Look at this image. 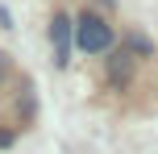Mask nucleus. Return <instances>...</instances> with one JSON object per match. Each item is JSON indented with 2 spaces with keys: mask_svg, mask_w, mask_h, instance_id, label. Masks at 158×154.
Returning a JSON list of instances; mask_svg holds the SVG:
<instances>
[{
  "mask_svg": "<svg viewBox=\"0 0 158 154\" xmlns=\"http://www.w3.org/2000/svg\"><path fill=\"white\" fill-rule=\"evenodd\" d=\"M0 25H4V29L13 25V17H8V8H4V4H0Z\"/></svg>",
  "mask_w": 158,
  "mask_h": 154,
  "instance_id": "39448f33",
  "label": "nucleus"
},
{
  "mask_svg": "<svg viewBox=\"0 0 158 154\" xmlns=\"http://www.w3.org/2000/svg\"><path fill=\"white\" fill-rule=\"evenodd\" d=\"M4 71H8V63H4V54H0V79H4Z\"/></svg>",
  "mask_w": 158,
  "mask_h": 154,
  "instance_id": "423d86ee",
  "label": "nucleus"
},
{
  "mask_svg": "<svg viewBox=\"0 0 158 154\" xmlns=\"http://www.w3.org/2000/svg\"><path fill=\"white\" fill-rule=\"evenodd\" d=\"M133 67H137L133 50H112V54H108V79H112V83H125Z\"/></svg>",
  "mask_w": 158,
  "mask_h": 154,
  "instance_id": "7ed1b4c3",
  "label": "nucleus"
},
{
  "mask_svg": "<svg viewBox=\"0 0 158 154\" xmlns=\"http://www.w3.org/2000/svg\"><path fill=\"white\" fill-rule=\"evenodd\" d=\"M50 38H54V63L67 67V63H71V17H67V13H54Z\"/></svg>",
  "mask_w": 158,
  "mask_h": 154,
  "instance_id": "f03ea898",
  "label": "nucleus"
},
{
  "mask_svg": "<svg viewBox=\"0 0 158 154\" xmlns=\"http://www.w3.org/2000/svg\"><path fill=\"white\" fill-rule=\"evenodd\" d=\"M75 46L87 50V54H108L112 50V25L96 13H83L75 21Z\"/></svg>",
  "mask_w": 158,
  "mask_h": 154,
  "instance_id": "f257e3e1",
  "label": "nucleus"
},
{
  "mask_svg": "<svg viewBox=\"0 0 158 154\" xmlns=\"http://www.w3.org/2000/svg\"><path fill=\"white\" fill-rule=\"evenodd\" d=\"M129 50H142V54H154V42H150V38H137V33H133V38H129Z\"/></svg>",
  "mask_w": 158,
  "mask_h": 154,
  "instance_id": "20e7f679",
  "label": "nucleus"
}]
</instances>
